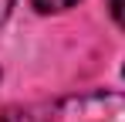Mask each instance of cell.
Instances as JSON below:
<instances>
[{"label": "cell", "mask_w": 125, "mask_h": 122, "mask_svg": "<svg viewBox=\"0 0 125 122\" xmlns=\"http://www.w3.org/2000/svg\"><path fill=\"white\" fill-rule=\"evenodd\" d=\"M0 122H27V119H17V115H0Z\"/></svg>", "instance_id": "5"}, {"label": "cell", "mask_w": 125, "mask_h": 122, "mask_svg": "<svg viewBox=\"0 0 125 122\" xmlns=\"http://www.w3.org/2000/svg\"><path fill=\"white\" fill-rule=\"evenodd\" d=\"M108 14L115 17L118 27H125V0H108Z\"/></svg>", "instance_id": "3"}, {"label": "cell", "mask_w": 125, "mask_h": 122, "mask_svg": "<svg viewBox=\"0 0 125 122\" xmlns=\"http://www.w3.org/2000/svg\"><path fill=\"white\" fill-rule=\"evenodd\" d=\"M41 14H58V10H68V7H74L78 0H31Z\"/></svg>", "instance_id": "2"}, {"label": "cell", "mask_w": 125, "mask_h": 122, "mask_svg": "<svg viewBox=\"0 0 125 122\" xmlns=\"http://www.w3.org/2000/svg\"><path fill=\"white\" fill-rule=\"evenodd\" d=\"M10 7H14V0H0V24L7 20V14H10Z\"/></svg>", "instance_id": "4"}, {"label": "cell", "mask_w": 125, "mask_h": 122, "mask_svg": "<svg viewBox=\"0 0 125 122\" xmlns=\"http://www.w3.org/2000/svg\"><path fill=\"white\" fill-rule=\"evenodd\" d=\"M44 122H125V95L115 92H91V95H71L58 102Z\"/></svg>", "instance_id": "1"}]
</instances>
